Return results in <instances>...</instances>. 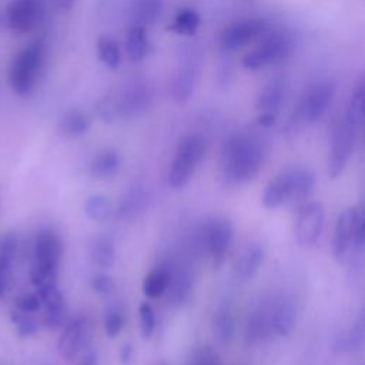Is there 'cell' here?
Instances as JSON below:
<instances>
[{"label": "cell", "mask_w": 365, "mask_h": 365, "mask_svg": "<svg viewBox=\"0 0 365 365\" xmlns=\"http://www.w3.org/2000/svg\"><path fill=\"white\" fill-rule=\"evenodd\" d=\"M90 261L98 268H111L115 261L114 241L107 235L96 237L88 245Z\"/></svg>", "instance_id": "cell-26"}, {"label": "cell", "mask_w": 365, "mask_h": 365, "mask_svg": "<svg viewBox=\"0 0 365 365\" xmlns=\"http://www.w3.org/2000/svg\"><path fill=\"white\" fill-rule=\"evenodd\" d=\"M121 165L120 154L115 150H103L96 154L90 161V174L96 178H111L114 177Z\"/></svg>", "instance_id": "cell-25"}, {"label": "cell", "mask_w": 365, "mask_h": 365, "mask_svg": "<svg viewBox=\"0 0 365 365\" xmlns=\"http://www.w3.org/2000/svg\"><path fill=\"white\" fill-rule=\"evenodd\" d=\"M43 58L44 51L38 41L31 43L13 58L9 70V83L17 96H27L33 90Z\"/></svg>", "instance_id": "cell-7"}, {"label": "cell", "mask_w": 365, "mask_h": 365, "mask_svg": "<svg viewBox=\"0 0 365 365\" xmlns=\"http://www.w3.org/2000/svg\"><path fill=\"white\" fill-rule=\"evenodd\" d=\"M151 200V188L145 182L137 181L131 184L123 194L117 208L114 210L113 217H115L121 222L134 221L148 210Z\"/></svg>", "instance_id": "cell-14"}, {"label": "cell", "mask_w": 365, "mask_h": 365, "mask_svg": "<svg viewBox=\"0 0 365 365\" xmlns=\"http://www.w3.org/2000/svg\"><path fill=\"white\" fill-rule=\"evenodd\" d=\"M315 188V174L307 167H289L274 177L264 190L262 205L268 210L307 200Z\"/></svg>", "instance_id": "cell-3"}, {"label": "cell", "mask_w": 365, "mask_h": 365, "mask_svg": "<svg viewBox=\"0 0 365 365\" xmlns=\"http://www.w3.org/2000/svg\"><path fill=\"white\" fill-rule=\"evenodd\" d=\"M91 288L98 295H107L114 288V281L111 275L106 272H98L91 278Z\"/></svg>", "instance_id": "cell-40"}, {"label": "cell", "mask_w": 365, "mask_h": 365, "mask_svg": "<svg viewBox=\"0 0 365 365\" xmlns=\"http://www.w3.org/2000/svg\"><path fill=\"white\" fill-rule=\"evenodd\" d=\"M61 241L53 231H41L34 242V269L57 274L61 258Z\"/></svg>", "instance_id": "cell-17"}, {"label": "cell", "mask_w": 365, "mask_h": 365, "mask_svg": "<svg viewBox=\"0 0 365 365\" xmlns=\"http://www.w3.org/2000/svg\"><path fill=\"white\" fill-rule=\"evenodd\" d=\"M13 322L21 336L33 335L37 331V321L33 318V314L17 311L13 314Z\"/></svg>", "instance_id": "cell-36"}, {"label": "cell", "mask_w": 365, "mask_h": 365, "mask_svg": "<svg viewBox=\"0 0 365 365\" xmlns=\"http://www.w3.org/2000/svg\"><path fill=\"white\" fill-rule=\"evenodd\" d=\"M285 98V83L282 78H272L267 83L257 97V113H258V127L262 130L269 128L282 107Z\"/></svg>", "instance_id": "cell-13"}, {"label": "cell", "mask_w": 365, "mask_h": 365, "mask_svg": "<svg viewBox=\"0 0 365 365\" xmlns=\"http://www.w3.org/2000/svg\"><path fill=\"white\" fill-rule=\"evenodd\" d=\"M362 118H364V84L359 83L355 87L346 104V108L341 114L332 133L328 160H327L328 175L331 178L339 177L345 170L354 153L355 143L361 131Z\"/></svg>", "instance_id": "cell-2"}, {"label": "cell", "mask_w": 365, "mask_h": 365, "mask_svg": "<svg viewBox=\"0 0 365 365\" xmlns=\"http://www.w3.org/2000/svg\"><path fill=\"white\" fill-rule=\"evenodd\" d=\"M268 153L264 135L255 131H244L230 135L220 154V180L225 187L247 184L261 171Z\"/></svg>", "instance_id": "cell-1"}, {"label": "cell", "mask_w": 365, "mask_h": 365, "mask_svg": "<svg viewBox=\"0 0 365 365\" xmlns=\"http://www.w3.org/2000/svg\"><path fill=\"white\" fill-rule=\"evenodd\" d=\"M289 48H291V41L285 34L282 33L269 34L255 48H252L250 53L245 54L242 60V66L251 71L262 70L265 67H269L284 60L285 56L289 53Z\"/></svg>", "instance_id": "cell-9"}, {"label": "cell", "mask_w": 365, "mask_h": 365, "mask_svg": "<svg viewBox=\"0 0 365 365\" xmlns=\"http://www.w3.org/2000/svg\"><path fill=\"white\" fill-rule=\"evenodd\" d=\"M265 261V250L261 244L247 247L234 264V275L238 281H250Z\"/></svg>", "instance_id": "cell-23"}, {"label": "cell", "mask_w": 365, "mask_h": 365, "mask_svg": "<svg viewBox=\"0 0 365 365\" xmlns=\"http://www.w3.org/2000/svg\"><path fill=\"white\" fill-rule=\"evenodd\" d=\"M165 267L170 274V282L167 288V292L170 294V301L173 304L181 305L188 299L192 289L191 272L181 264L165 265Z\"/></svg>", "instance_id": "cell-24"}, {"label": "cell", "mask_w": 365, "mask_h": 365, "mask_svg": "<svg viewBox=\"0 0 365 365\" xmlns=\"http://www.w3.org/2000/svg\"><path fill=\"white\" fill-rule=\"evenodd\" d=\"M207 151V140L197 133L184 135L167 171V184L173 190L184 188L192 178Z\"/></svg>", "instance_id": "cell-6"}, {"label": "cell", "mask_w": 365, "mask_h": 365, "mask_svg": "<svg viewBox=\"0 0 365 365\" xmlns=\"http://www.w3.org/2000/svg\"><path fill=\"white\" fill-rule=\"evenodd\" d=\"M192 365H222V364L217 352L212 348L205 346L197 352Z\"/></svg>", "instance_id": "cell-41"}, {"label": "cell", "mask_w": 365, "mask_h": 365, "mask_svg": "<svg viewBox=\"0 0 365 365\" xmlns=\"http://www.w3.org/2000/svg\"><path fill=\"white\" fill-rule=\"evenodd\" d=\"M78 365H98V354L96 349H88L83 358L80 359Z\"/></svg>", "instance_id": "cell-43"}, {"label": "cell", "mask_w": 365, "mask_h": 365, "mask_svg": "<svg viewBox=\"0 0 365 365\" xmlns=\"http://www.w3.org/2000/svg\"><path fill=\"white\" fill-rule=\"evenodd\" d=\"M17 250V240L13 235L4 237L0 241V295L6 289V282L10 271L11 261Z\"/></svg>", "instance_id": "cell-33"}, {"label": "cell", "mask_w": 365, "mask_h": 365, "mask_svg": "<svg viewBox=\"0 0 365 365\" xmlns=\"http://www.w3.org/2000/svg\"><path fill=\"white\" fill-rule=\"evenodd\" d=\"M40 11V0H13L6 10V21L16 33H27L37 24Z\"/></svg>", "instance_id": "cell-20"}, {"label": "cell", "mask_w": 365, "mask_h": 365, "mask_svg": "<svg viewBox=\"0 0 365 365\" xmlns=\"http://www.w3.org/2000/svg\"><path fill=\"white\" fill-rule=\"evenodd\" d=\"M1 24H3V17H1V14H0V27H1Z\"/></svg>", "instance_id": "cell-45"}, {"label": "cell", "mask_w": 365, "mask_h": 365, "mask_svg": "<svg viewBox=\"0 0 365 365\" xmlns=\"http://www.w3.org/2000/svg\"><path fill=\"white\" fill-rule=\"evenodd\" d=\"M138 318H140V331L144 339L153 336L155 331V312L148 302H141L138 307Z\"/></svg>", "instance_id": "cell-35"}, {"label": "cell", "mask_w": 365, "mask_h": 365, "mask_svg": "<svg viewBox=\"0 0 365 365\" xmlns=\"http://www.w3.org/2000/svg\"><path fill=\"white\" fill-rule=\"evenodd\" d=\"M124 325L123 314L118 309H111L106 314L104 318V332L108 338H115L121 332Z\"/></svg>", "instance_id": "cell-39"}, {"label": "cell", "mask_w": 365, "mask_h": 365, "mask_svg": "<svg viewBox=\"0 0 365 365\" xmlns=\"http://www.w3.org/2000/svg\"><path fill=\"white\" fill-rule=\"evenodd\" d=\"M211 331L215 339L221 344L232 341L237 331V318L234 307L230 301H222L215 308L211 318Z\"/></svg>", "instance_id": "cell-21"}, {"label": "cell", "mask_w": 365, "mask_h": 365, "mask_svg": "<svg viewBox=\"0 0 365 365\" xmlns=\"http://www.w3.org/2000/svg\"><path fill=\"white\" fill-rule=\"evenodd\" d=\"M298 315L297 299L291 294L272 295V331L274 336H289Z\"/></svg>", "instance_id": "cell-19"}, {"label": "cell", "mask_w": 365, "mask_h": 365, "mask_svg": "<svg viewBox=\"0 0 365 365\" xmlns=\"http://www.w3.org/2000/svg\"><path fill=\"white\" fill-rule=\"evenodd\" d=\"M88 335V324L84 317H73L63 325L57 349L61 358L70 361L76 358L86 345Z\"/></svg>", "instance_id": "cell-18"}, {"label": "cell", "mask_w": 365, "mask_h": 365, "mask_svg": "<svg viewBox=\"0 0 365 365\" xmlns=\"http://www.w3.org/2000/svg\"><path fill=\"white\" fill-rule=\"evenodd\" d=\"M200 74V56L195 51L181 57L175 74L171 80V94L177 103H185L197 84Z\"/></svg>", "instance_id": "cell-15"}, {"label": "cell", "mask_w": 365, "mask_h": 365, "mask_svg": "<svg viewBox=\"0 0 365 365\" xmlns=\"http://www.w3.org/2000/svg\"><path fill=\"white\" fill-rule=\"evenodd\" d=\"M234 240V227L225 217L211 218L204 230V245L214 268H220Z\"/></svg>", "instance_id": "cell-10"}, {"label": "cell", "mask_w": 365, "mask_h": 365, "mask_svg": "<svg viewBox=\"0 0 365 365\" xmlns=\"http://www.w3.org/2000/svg\"><path fill=\"white\" fill-rule=\"evenodd\" d=\"M325 210L321 201H305L299 205L295 221H294V234L297 242L302 248H312L324 228Z\"/></svg>", "instance_id": "cell-8"}, {"label": "cell", "mask_w": 365, "mask_h": 365, "mask_svg": "<svg viewBox=\"0 0 365 365\" xmlns=\"http://www.w3.org/2000/svg\"><path fill=\"white\" fill-rule=\"evenodd\" d=\"M335 94V86L329 80H321L311 84L301 96L298 104L291 113L284 133L288 137H295L307 127L317 123L331 106Z\"/></svg>", "instance_id": "cell-4"}, {"label": "cell", "mask_w": 365, "mask_h": 365, "mask_svg": "<svg viewBox=\"0 0 365 365\" xmlns=\"http://www.w3.org/2000/svg\"><path fill=\"white\" fill-rule=\"evenodd\" d=\"M163 13V0H133L131 17L134 24L143 27L154 24Z\"/></svg>", "instance_id": "cell-27"}, {"label": "cell", "mask_w": 365, "mask_h": 365, "mask_svg": "<svg viewBox=\"0 0 365 365\" xmlns=\"http://www.w3.org/2000/svg\"><path fill=\"white\" fill-rule=\"evenodd\" d=\"M170 282V274L167 267L154 268L143 281V292L147 298H158L167 292Z\"/></svg>", "instance_id": "cell-31"}, {"label": "cell", "mask_w": 365, "mask_h": 365, "mask_svg": "<svg viewBox=\"0 0 365 365\" xmlns=\"http://www.w3.org/2000/svg\"><path fill=\"white\" fill-rule=\"evenodd\" d=\"M267 30V23L262 19L245 17L228 24L220 36V48L224 51H235Z\"/></svg>", "instance_id": "cell-12"}, {"label": "cell", "mask_w": 365, "mask_h": 365, "mask_svg": "<svg viewBox=\"0 0 365 365\" xmlns=\"http://www.w3.org/2000/svg\"><path fill=\"white\" fill-rule=\"evenodd\" d=\"M274 338L272 295L261 298L248 312L244 325V341L248 346L259 345Z\"/></svg>", "instance_id": "cell-11"}, {"label": "cell", "mask_w": 365, "mask_h": 365, "mask_svg": "<svg viewBox=\"0 0 365 365\" xmlns=\"http://www.w3.org/2000/svg\"><path fill=\"white\" fill-rule=\"evenodd\" d=\"M127 54L131 61H141L148 53V40L145 36V27L140 24H131L125 38Z\"/></svg>", "instance_id": "cell-30"}, {"label": "cell", "mask_w": 365, "mask_h": 365, "mask_svg": "<svg viewBox=\"0 0 365 365\" xmlns=\"http://www.w3.org/2000/svg\"><path fill=\"white\" fill-rule=\"evenodd\" d=\"M359 211L361 210L355 207H346L336 217L331 248L332 255L338 262H342L346 254L352 250L354 232L359 217Z\"/></svg>", "instance_id": "cell-16"}, {"label": "cell", "mask_w": 365, "mask_h": 365, "mask_svg": "<svg viewBox=\"0 0 365 365\" xmlns=\"http://www.w3.org/2000/svg\"><path fill=\"white\" fill-rule=\"evenodd\" d=\"M133 356H134V345L131 342H124L118 352L120 362L123 365H128L133 361Z\"/></svg>", "instance_id": "cell-42"}, {"label": "cell", "mask_w": 365, "mask_h": 365, "mask_svg": "<svg viewBox=\"0 0 365 365\" xmlns=\"http://www.w3.org/2000/svg\"><path fill=\"white\" fill-rule=\"evenodd\" d=\"M14 305L17 311L34 314L41 308V301L37 292H24L14 299Z\"/></svg>", "instance_id": "cell-38"}, {"label": "cell", "mask_w": 365, "mask_h": 365, "mask_svg": "<svg viewBox=\"0 0 365 365\" xmlns=\"http://www.w3.org/2000/svg\"><path fill=\"white\" fill-rule=\"evenodd\" d=\"M153 103V91L143 81L124 86L118 93L98 104V114L106 121L131 120L143 115Z\"/></svg>", "instance_id": "cell-5"}, {"label": "cell", "mask_w": 365, "mask_h": 365, "mask_svg": "<svg viewBox=\"0 0 365 365\" xmlns=\"http://www.w3.org/2000/svg\"><path fill=\"white\" fill-rule=\"evenodd\" d=\"M83 211L90 220L96 222H106L114 215L111 200L103 194H93L87 197L83 204Z\"/></svg>", "instance_id": "cell-29"}, {"label": "cell", "mask_w": 365, "mask_h": 365, "mask_svg": "<svg viewBox=\"0 0 365 365\" xmlns=\"http://www.w3.org/2000/svg\"><path fill=\"white\" fill-rule=\"evenodd\" d=\"M98 60L110 68H117L121 60V53L117 41L108 36H103L97 41Z\"/></svg>", "instance_id": "cell-34"}, {"label": "cell", "mask_w": 365, "mask_h": 365, "mask_svg": "<svg viewBox=\"0 0 365 365\" xmlns=\"http://www.w3.org/2000/svg\"><path fill=\"white\" fill-rule=\"evenodd\" d=\"M67 307L61 305V307H56V308H44V314H43V322L47 328L56 329L60 328L66 324L67 321Z\"/></svg>", "instance_id": "cell-37"}, {"label": "cell", "mask_w": 365, "mask_h": 365, "mask_svg": "<svg viewBox=\"0 0 365 365\" xmlns=\"http://www.w3.org/2000/svg\"><path fill=\"white\" fill-rule=\"evenodd\" d=\"M200 24H201L200 14L194 9L185 7L175 14L170 29L181 36H192L198 30Z\"/></svg>", "instance_id": "cell-32"}, {"label": "cell", "mask_w": 365, "mask_h": 365, "mask_svg": "<svg viewBox=\"0 0 365 365\" xmlns=\"http://www.w3.org/2000/svg\"><path fill=\"white\" fill-rule=\"evenodd\" d=\"M365 341V309L362 308L352 325L334 339L332 349L338 354L356 352L364 346Z\"/></svg>", "instance_id": "cell-22"}, {"label": "cell", "mask_w": 365, "mask_h": 365, "mask_svg": "<svg viewBox=\"0 0 365 365\" xmlns=\"http://www.w3.org/2000/svg\"><path fill=\"white\" fill-rule=\"evenodd\" d=\"M90 127H91L90 117L78 108H71L67 113H64L60 121V131L70 138H77L84 135L90 130Z\"/></svg>", "instance_id": "cell-28"}, {"label": "cell", "mask_w": 365, "mask_h": 365, "mask_svg": "<svg viewBox=\"0 0 365 365\" xmlns=\"http://www.w3.org/2000/svg\"><path fill=\"white\" fill-rule=\"evenodd\" d=\"M51 1H53L56 9H58L61 11H68L74 6L76 0H51Z\"/></svg>", "instance_id": "cell-44"}]
</instances>
